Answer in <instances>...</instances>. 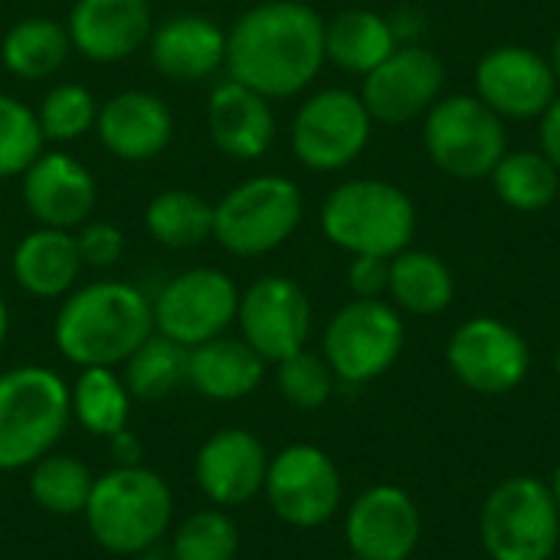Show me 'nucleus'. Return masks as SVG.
<instances>
[{
	"mask_svg": "<svg viewBox=\"0 0 560 560\" xmlns=\"http://www.w3.org/2000/svg\"><path fill=\"white\" fill-rule=\"evenodd\" d=\"M325 62V16L302 0L256 3L226 33L230 79L269 102L305 92Z\"/></svg>",
	"mask_w": 560,
	"mask_h": 560,
	"instance_id": "obj_1",
	"label": "nucleus"
},
{
	"mask_svg": "<svg viewBox=\"0 0 560 560\" xmlns=\"http://www.w3.org/2000/svg\"><path fill=\"white\" fill-rule=\"evenodd\" d=\"M154 335V305L131 282L105 279L72 289L56 315L52 338L66 361L79 368L125 364Z\"/></svg>",
	"mask_w": 560,
	"mask_h": 560,
	"instance_id": "obj_2",
	"label": "nucleus"
},
{
	"mask_svg": "<svg viewBox=\"0 0 560 560\" xmlns=\"http://www.w3.org/2000/svg\"><path fill=\"white\" fill-rule=\"evenodd\" d=\"M82 515L98 548L128 558L151 551L164 538L174 515V495L154 469H144L141 463L115 466L92 482Z\"/></svg>",
	"mask_w": 560,
	"mask_h": 560,
	"instance_id": "obj_3",
	"label": "nucleus"
},
{
	"mask_svg": "<svg viewBox=\"0 0 560 560\" xmlns=\"http://www.w3.org/2000/svg\"><path fill=\"white\" fill-rule=\"evenodd\" d=\"M322 233L348 256L394 259L413 243L417 203L404 187L381 177L345 180L322 203Z\"/></svg>",
	"mask_w": 560,
	"mask_h": 560,
	"instance_id": "obj_4",
	"label": "nucleus"
},
{
	"mask_svg": "<svg viewBox=\"0 0 560 560\" xmlns=\"http://www.w3.org/2000/svg\"><path fill=\"white\" fill-rule=\"evenodd\" d=\"M72 420L66 381L23 364L0 374V472H20L56 450Z\"/></svg>",
	"mask_w": 560,
	"mask_h": 560,
	"instance_id": "obj_5",
	"label": "nucleus"
},
{
	"mask_svg": "<svg viewBox=\"0 0 560 560\" xmlns=\"http://www.w3.org/2000/svg\"><path fill=\"white\" fill-rule=\"evenodd\" d=\"M305 217V197L282 174H259L236 184L213 203V240L243 259L266 256L292 240Z\"/></svg>",
	"mask_w": 560,
	"mask_h": 560,
	"instance_id": "obj_6",
	"label": "nucleus"
},
{
	"mask_svg": "<svg viewBox=\"0 0 560 560\" xmlns=\"http://www.w3.org/2000/svg\"><path fill=\"white\" fill-rule=\"evenodd\" d=\"M479 538L492 560H551L560 548V512L551 482L512 476L499 482L479 515Z\"/></svg>",
	"mask_w": 560,
	"mask_h": 560,
	"instance_id": "obj_7",
	"label": "nucleus"
},
{
	"mask_svg": "<svg viewBox=\"0 0 560 560\" xmlns=\"http://www.w3.org/2000/svg\"><path fill=\"white\" fill-rule=\"evenodd\" d=\"M427 158L456 180H482L509 151L505 118L479 95H443L423 115Z\"/></svg>",
	"mask_w": 560,
	"mask_h": 560,
	"instance_id": "obj_8",
	"label": "nucleus"
},
{
	"mask_svg": "<svg viewBox=\"0 0 560 560\" xmlns=\"http://www.w3.org/2000/svg\"><path fill=\"white\" fill-rule=\"evenodd\" d=\"M407 345L400 308L384 299H354L338 308L325 328L322 354L341 384L361 387L387 374Z\"/></svg>",
	"mask_w": 560,
	"mask_h": 560,
	"instance_id": "obj_9",
	"label": "nucleus"
},
{
	"mask_svg": "<svg viewBox=\"0 0 560 560\" xmlns=\"http://www.w3.org/2000/svg\"><path fill=\"white\" fill-rule=\"evenodd\" d=\"M374 118L351 89H322L308 95L292 118V154L318 174L345 171L371 141Z\"/></svg>",
	"mask_w": 560,
	"mask_h": 560,
	"instance_id": "obj_10",
	"label": "nucleus"
},
{
	"mask_svg": "<svg viewBox=\"0 0 560 560\" xmlns=\"http://www.w3.org/2000/svg\"><path fill=\"white\" fill-rule=\"evenodd\" d=\"M446 364L453 377L482 397H502L522 387L532 371V348L518 328L502 318L476 315L463 322L446 341Z\"/></svg>",
	"mask_w": 560,
	"mask_h": 560,
	"instance_id": "obj_11",
	"label": "nucleus"
},
{
	"mask_svg": "<svg viewBox=\"0 0 560 560\" xmlns=\"http://www.w3.org/2000/svg\"><path fill=\"white\" fill-rule=\"evenodd\" d=\"M262 492L285 525L322 528L338 515L345 486L335 459L325 450L312 443H295L269 456Z\"/></svg>",
	"mask_w": 560,
	"mask_h": 560,
	"instance_id": "obj_12",
	"label": "nucleus"
},
{
	"mask_svg": "<svg viewBox=\"0 0 560 560\" xmlns=\"http://www.w3.org/2000/svg\"><path fill=\"white\" fill-rule=\"evenodd\" d=\"M151 305L154 331L184 348H197L210 338L226 335L240 312V292L226 272L200 266L174 276Z\"/></svg>",
	"mask_w": 560,
	"mask_h": 560,
	"instance_id": "obj_13",
	"label": "nucleus"
},
{
	"mask_svg": "<svg viewBox=\"0 0 560 560\" xmlns=\"http://www.w3.org/2000/svg\"><path fill=\"white\" fill-rule=\"evenodd\" d=\"M443 85H446L443 59L420 43H404L377 69L364 75L358 95L374 121L407 125L423 118L443 98Z\"/></svg>",
	"mask_w": 560,
	"mask_h": 560,
	"instance_id": "obj_14",
	"label": "nucleus"
},
{
	"mask_svg": "<svg viewBox=\"0 0 560 560\" xmlns=\"http://www.w3.org/2000/svg\"><path fill=\"white\" fill-rule=\"evenodd\" d=\"M236 322L243 341L266 364H279L305 348L312 335V302L295 279L262 276L240 295Z\"/></svg>",
	"mask_w": 560,
	"mask_h": 560,
	"instance_id": "obj_15",
	"label": "nucleus"
},
{
	"mask_svg": "<svg viewBox=\"0 0 560 560\" xmlns=\"http://www.w3.org/2000/svg\"><path fill=\"white\" fill-rule=\"evenodd\" d=\"M472 79L476 95L505 121L541 118L545 108L558 98V79L548 56L518 43L489 49L476 62Z\"/></svg>",
	"mask_w": 560,
	"mask_h": 560,
	"instance_id": "obj_16",
	"label": "nucleus"
},
{
	"mask_svg": "<svg viewBox=\"0 0 560 560\" xmlns=\"http://www.w3.org/2000/svg\"><path fill=\"white\" fill-rule=\"evenodd\" d=\"M420 535V509L400 486L364 489L345 515V541L358 560H410Z\"/></svg>",
	"mask_w": 560,
	"mask_h": 560,
	"instance_id": "obj_17",
	"label": "nucleus"
},
{
	"mask_svg": "<svg viewBox=\"0 0 560 560\" xmlns=\"http://www.w3.org/2000/svg\"><path fill=\"white\" fill-rule=\"evenodd\" d=\"M266 472L269 453L262 440L243 427L217 430L194 463L197 486L217 509H236L256 499L266 486Z\"/></svg>",
	"mask_w": 560,
	"mask_h": 560,
	"instance_id": "obj_18",
	"label": "nucleus"
},
{
	"mask_svg": "<svg viewBox=\"0 0 560 560\" xmlns=\"http://www.w3.org/2000/svg\"><path fill=\"white\" fill-rule=\"evenodd\" d=\"M95 200V177L66 151H43L23 171V203L39 226H82L92 217Z\"/></svg>",
	"mask_w": 560,
	"mask_h": 560,
	"instance_id": "obj_19",
	"label": "nucleus"
},
{
	"mask_svg": "<svg viewBox=\"0 0 560 560\" xmlns=\"http://www.w3.org/2000/svg\"><path fill=\"white\" fill-rule=\"evenodd\" d=\"M69 43L89 62H121L154 30L148 0H75L66 20Z\"/></svg>",
	"mask_w": 560,
	"mask_h": 560,
	"instance_id": "obj_20",
	"label": "nucleus"
},
{
	"mask_svg": "<svg viewBox=\"0 0 560 560\" xmlns=\"http://www.w3.org/2000/svg\"><path fill=\"white\" fill-rule=\"evenodd\" d=\"M98 141L118 161L144 164L158 158L174 138V115L164 98L128 89L112 95L95 118Z\"/></svg>",
	"mask_w": 560,
	"mask_h": 560,
	"instance_id": "obj_21",
	"label": "nucleus"
},
{
	"mask_svg": "<svg viewBox=\"0 0 560 560\" xmlns=\"http://www.w3.org/2000/svg\"><path fill=\"white\" fill-rule=\"evenodd\" d=\"M151 66L171 82H200L226 66V33L200 13H177L148 36Z\"/></svg>",
	"mask_w": 560,
	"mask_h": 560,
	"instance_id": "obj_22",
	"label": "nucleus"
},
{
	"mask_svg": "<svg viewBox=\"0 0 560 560\" xmlns=\"http://www.w3.org/2000/svg\"><path fill=\"white\" fill-rule=\"evenodd\" d=\"M207 128L226 158L256 161L276 141V112L266 95L236 79H226L210 92Z\"/></svg>",
	"mask_w": 560,
	"mask_h": 560,
	"instance_id": "obj_23",
	"label": "nucleus"
},
{
	"mask_svg": "<svg viewBox=\"0 0 560 560\" xmlns=\"http://www.w3.org/2000/svg\"><path fill=\"white\" fill-rule=\"evenodd\" d=\"M16 285L33 299H62L75 289L82 256L69 230L39 226L26 233L10 259Z\"/></svg>",
	"mask_w": 560,
	"mask_h": 560,
	"instance_id": "obj_24",
	"label": "nucleus"
},
{
	"mask_svg": "<svg viewBox=\"0 0 560 560\" xmlns=\"http://www.w3.org/2000/svg\"><path fill=\"white\" fill-rule=\"evenodd\" d=\"M266 374V361L243 338H210L190 348L187 384L207 400H243L249 397Z\"/></svg>",
	"mask_w": 560,
	"mask_h": 560,
	"instance_id": "obj_25",
	"label": "nucleus"
},
{
	"mask_svg": "<svg viewBox=\"0 0 560 560\" xmlns=\"http://www.w3.org/2000/svg\"><path fill=\"white\" fill-rule=\"evenodd\" d=\"M397 46L390 20L377 10L351 7L325 20V59L351 75H368Z\"/></svg>",
	"mask_w": 560,
	"mask_h": 560,
	"instance_id": "obj_26",
	"label": "nucleus"
},
{
	"mask_svg": "<svg viewBox=\"0 0 560 560\" xmlns=\"http://www.w3.org/2000/svg\"><path fill=\"white\" fill-rule=\"evenodd\" d=\"M387 292L394 299V308L407 315H440L456 299V276L453 269L430 249L407 246L390 259V282Z\"/></svg>",
	"mask_w": 560,
	"mask_h": 560,
	"instance_id": "obj_27",
	"label": "nucleus"
},
{
	"mask_svg": "<svg viewBox=\"0 0 560 560\" xmlns=\"http://www.w3.org/2000/svg\"><path fill=\"white\" fill-rule=\"evenodd\" d=\"M69 52H72V43H69L66 23H56L49 16L16 20L7 30L3 46H0V59L7 72H13L16 79H33V82L59 72Z\"/></svg>",
	"mask_w": 560,
	"mask_h": 560,
	"instance_id": "obj_28",
	"label": "nucleus"
},
{
	"mask_svg": "<svg viewBox=\"0 0 560 560\" xmlns=\"http://www.w3.org/2000/svg\"><path fill=\"white\" fill-rule=\"evenodd\" d=\"M489 177H492L495 197L515 213H541L558 200L560 171L541 151L509 148Z\"/></svg>",
	"mask_w": 560,
	"mask_h": 560,
	"instance_id": "obj_29",
	"label": "nucleus"
},
{
	"mask_svg": "<svg viewBox=\"0 0 560 560\" xmlns=\"http://www.w3.org/2000/svg\"><path fill=\"white\" fill-rule=\"evenodd\" d=\"M72 417L92 436H115L128 430L131 394L112 368H82L75 387H69Z\"/></svg>",
	"mask_w": 560,
	"mask_h": 560,
	"instance_id": "obj_30",
	"label": "nucleus"
},
{
	"mask_svg": "<svg viewBox=\"0 0 560 560\" xmlns=\"http://www.w3.org/2000/svg\"><path fill=\"white\" fill-rule=\"evenodd\" d=\"M144 230L167 249H194L213 236V203L194 190H161L144 207Z\"/></svg>",
	"mask_w": 560,
	"mask_h": 560,
	"instance_id": "obj_31",
	"label": "nucleus"
},
{
	"mask_svg": "<svg viewBox=\"0 0 560 560\" xmlns=\"http://www.w3.org/2000/svg\"><path fill=\"white\" fill-rule=\"evenodd\" d=\"M187 358L190 348L171 341L167 335L154 331L151 338H144L135 354L125 361V387L135 400H164L171 397L177 387L187 384Z\"/></svg>",
	"mask_w": 560,
	"mask_h": 560,
	"instance_id": "obj_32",
	"label": "nucleus"
},
{
	"mask_svg": "<svg viewBox=\"0 0 560 560\" xmlns=\"http://www.w3.org/2000/svg\"><path fill=\"white\" fill-rule=\"evenodd\" d=\"M95 476L85 463L66 453H49L39 463L30 466V495L33 502L59 518H72L85 512V502L92 495Z\"/></svg>",
	"mask_w": 560,
	"mask_h": 560,
	"instance_id": "obj_33",
	"label": "nucleus"
},
{
	"mask_svg": "<svg viewBox=\"0 0 560 560\" xmlns=\"http://www.w3.org/2000/svg\"><path fill=\"white\" fill-rule=\"evenodd\" d=\"M240 555V528L223 509H203L174 532L171 560H233Z\"/></svg>",
	"mask_w": 560,
	"mask_h": 560,
	"instance_id": "obj_34",
	"label": "nucleus"
},
{
	"mask_svg": "<svg viewBox=\"0 0 560 560\" xmlns=\"http://www.w3.org/2000/svg\"><path fill=\"white\" fill-rule=\"evenodd\" d=\"M39 128L46 141H75L85 131L95 128L98 118V102L92 92L79 82H59L52 85L43 102H39Z\"/></svg>",
	"mask_w": 560,
	"mask_h": 560,
	"instance_id": "obj_35",
	"label": "nucleus"
},
{
	"mask_svg": "<svg viewBox=\"0 0 560 560\" xmlns=\"http://www.w3.org/2000/svg\"><path fill=\"white\" fill-rule=\"evenodd\" d=\"M43 128L33 108L0 92V177H23V171L43 154Z\"/></svg>",
	"mask_w": 560,
	"mask_h": 560,
	"instance_id": "obj_36",
	"label": "nucleus"
},
{
	"mask_svg": "<svg viewBox=\"0 0 560 560\" xmlns=\"http://www.w3.org/2000/svg\"><path fill=\"white\" fill-rule=\"evenodd\" d=\"M335 371L328 368L325 354H315L308 348L289 354L285 361L276 364V384L279 394L295 407V410H322L331 394H335Z\"/></svg>",
	"mask_w": 560,
	"mask_h": 560,
	"instance_id": "obj_37",
	"label": "nucleus"
},
{
	"mask_svg": "<svg viewBox=\"0 0 560 560\" xmlns=\"http://www.w3.org/2000/svg\"><path fill=\"white\" fill-rule=\"evenodd\" d=\"M75 246L82 256V266L92 269H112L121 253H125V233L115 223H82V230L75 233Z\"/></svg>",
	"mask_w": 560,
	"mask_h": 560,
	"instance_id": "obj_38",
	"label": "nucleus"
},
{
	"mask_svg": "<svg viewBox=\"0 0 560 560\" xmlns=\"http://www.w3.org/2000/svg\"><path fill=\"white\" fill-rule=\"evenodd\" d=\"M390 282V259L384 256H351L348 262V289L354 299H381Z\"/></svg>",
	"mask_w": 560,
	"mask_h": 560,
	"instance_id": "obj_39",
	"label": "nucleus"
},
{
	"mask_svg": "<svg viewBox=\"0 0 560 560\" xmlns=\"http://www.w3.org/2000/svg\"><path fill=\"white\" fill-rule=\"evenodd\" d=\"M538 144H541L538 151L560 171V95L538 118Z\"/></svg>",
	"mask_w": 560,
	"mask_h": 560,
	"instance_id": "obj_40",
	"label": "nucleus"
},
{
	"mask_svg": "<svg viewBox=\"0 0 560 560\" xmlns=\"http://www.w3.org/2000/svg\"><path fill=\"white\" fill-rule=\"evenodd\" d=\"M108 446H112V456L118 466H138L141 463V443L135 440V433L121 430V433L108 436Z\"/></svg>",
	"mask_w": 560,
	"mask_h": 560,
	"instance_id": "obj_41",
	"label": "nucleus"
},
{
	"mask_svg": "<svg viewBox=\"0 0 560 560\" xmlns=\"http://www.w3.org/2000/svg\"><path fill=\"white\" fill-rule=\"evenodd\" d=\"M7 331H10V312H7V299L0 295V348L7 341Z\"/></svg>",
	"mask_w": 560,
	"mask_h": 560,
	"instance_id": "obj_42",
	"label": "nucleus"
},
{
	"mask_svg": "<svg viewBox=\"0 0 560 560\" xmlns=\"http://www.w3.org/2000/svg\"><path fill=\"white\" fill-rule=\"evenodd\" d=\"M548 62H551L555 79H558V85H560V30H558V36H555V43H551V56H548Z\"/></svg>",
	"mask_w": 560,
	"mask_h": 560,
	"instance_id": "obj_43",
	"label": "nucleus"
},
{
	"mask_svg": "<svg viewBox=\"0 0 560 560\" xmlns=\"http://www.w3.org/2000/svg\"><path fill=\"white\" fill-rule=\"evenodd\" d=\"M551 492H555V502H558V512H560V466L555 469V479H551Z\"/></svg>",
	"mask_w": 560,
	"mask_h": 560,
	"instance_id": "obj_44",
	"label": "nucleus"
},
{
	"mask_svg": "<svg viewBox=\"0 0 560 560\" xmlns=\"http://www.w3.org/2000/svg\"><path fill=\"white\" fill-rule=\"evenodd\" d=\"M555 371H558V377H560V348H558V354H555Z\"/></svg>",
	"mask_w": 560,
	"mask_h": 560,
	"instance_id": "obj_45",
	"label": "nucleus"
},
{
	"mask_svg": "<svg viewBox=\"0 0 560 560\" xmlns=\"http://www.w3.org/2000/svg\"><path fill=\"white\" fill-rule=\"evenodd\" d=\"M341 560H358V558H354V555H351V558H341Z\"/></svg>",
	"mask_w": 560,
	"mask_h": 560,
	"instance_id": "obj_46",
	"label": "nucleus"
}]
</instances>
